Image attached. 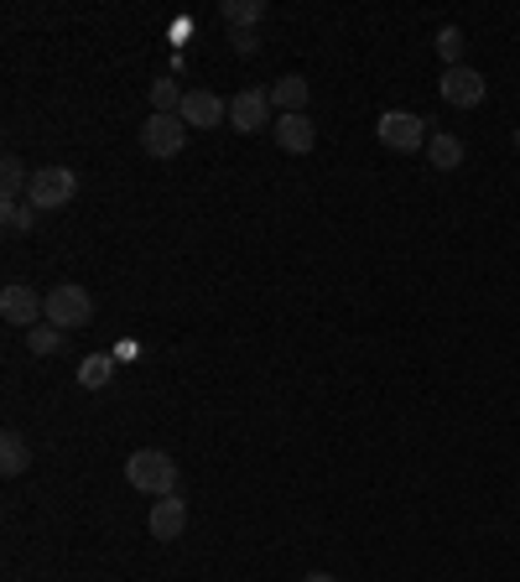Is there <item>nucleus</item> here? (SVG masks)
I'll use <instances>...</instances> for the list:
<instances>
[{
    "label": "nucleus",
    "mask_w": 520,
    "mask_h": 582,
    "mask_svg": "<svg viewBox=\"0 0 520 582\" xmlns=\"http://www.w3.org/2000/svg\"><path fill=\"white\" fill-rule=\"evenodd\" d=\"M125 483H131L136 494L167 500V494H178V463L167 458L161 447H140V453L125 458Z\"/></svg>",
    "instance_id": "f257e3e1"
},
{
    "label": "nucleus",
    "mask_w": 520,
    "mask_h": 582,
    "mask_svg": "<svg viewBox=\"0 0 520 582\" xmlns=\"http://www.w3.org/2000/svg\"><path fill=\"white\" fill-rule=\"evenodd\" d=\"M79 193V178H74V167H37L32 172V187H26V198H32V214L37 208H68Z\"/></svg>",
    "instance_id": "f03ea898"
},
{
    "label": "nucleus",
    "mask_w": 520,
    "mask_h": 582,
    "mask_svg": "<svg viewBox=\"0 0 520 582\" xmlns=\"http://www.w3.org/2000/svg\"><path fill=\"white\" fill-rule=\"evenodd\" d=\"M89 318H94V297H89L79 282H63V286H53V292H47V322H58L63 333L83 328Z\"/></svg>",
    "instance_id": "7ed1b4c3"
},
{
    "label": "nucleus",
    "mask_w": 520,
    "mask_h": 582,
    "mask_svg": "<svg viewBox=\"0 0 520 582\" xmlns=\"http://www.w3.org/2000/svg\"><path fill=\"white\" fill-rule=\"evenodd\" d=\"M182 146H188V125H182V115H151V121L140 125V151L146 157H178Z\"/></svg>",
    "instance_id": "20e7f679"
},
{
    "label": "nucleus",
    "mask_w": 520,
    "mask_h": 582,
    "mask_svg": "<svg viewBox=\"0 0 520 582\" xmlns=\"http://www.w3.org/2000/svg\"><path fill=\"white\" fill-rule=\"evenodd\" d=\"M375 136H381V146H391V151H417V146H427V121H421V115H406V110H385L381 121H375Z\"/></svg>",
    "instance_id": "39448f33"
},
{
    "label": "nucleus",
    "mask_w": 520,
    "mask_h": 582,
    "mask_svg": "<svg viewBox=\"0 0 520 582\" xmlns=\"http://www.w3.org/2000/svg\"><path fill=\"white\" fill-rule=\"evenodd\" d=\"M442 100L453 104V110H474V104H484V94H489V83H484L479 68H468V62H459V68H442Z\"/></svg>",
    "instance_id": "423d86ee"
},
{
    "label": "nucleus",
    "mask_w": 520,
    "mask_h": 582,
    "mask_svg": "<svg viewBox=\"0 0 520 582\" xmlns=\"http://www.w3.org/2000/svg\"><path fill=\"white\" fill-rule=\"evenodd\" d=\"M0 318L11 322V328H37V322L47 318V297H37L32 286L11 282L0 292Z\"/></svg>",
    "instance_id": "0eeeda50"
},
{
    "label": "nucleus",
    "mask_w": 520,
    "mask_h": 582,
    "mask_svg": "<svg viewBox=\"0 0 520 582\" xmlns=\"http://www.w3.org/2000/svg\"><path fill=\"white\" fill-rule=\"evenodd\" d=\"M229 125L240 130V136H256L271 125V94L265 89H240L235 100H229Z\"/></svg>",
    "instance_id": "6e6552de"
},
{
    "label": "nucleus",
    "mask_w": 520,
    "mask_h": 582,
    "mask_svg": "<svg viewBox=\"0 0 520 582\" xmlns=\"http://www.w3.org/2000/svg\"><path fill=\"white\" fill-rule=\"evenodd\" d=\"M182 125H199V130H214V125L229 121V104L219 100V94H208V89H188L182 94Z\"/></svg>",
    "instance_id": "1a4fd4ad"
},
{
    "label": "nucleus",
    "mask_w": 520,
    "mask_h": 582,
    "mask_svg": "<svg viewBox=\"0 0 520 582\" xmlns=\"http://www.w3.org/2000/svg\"><path fill=\"white\" fill-rule=\"evenodd\" d=\"M271 130H276V146L292 151V157H307V151L318 146V125L307 121V115H281Z\"/></svg>",
    "instance_id": "9d476101"
},
{
    "label": "nucleus",
    "mask_w": 520,
    "mask_h": 582,
    "mask_svg": "<svg viewBox=\"0 0 520 582\" xmlns=\"http://www.w3.org/2000/svg\"><path fill=\"white\" fill-rule=\"evenodd\" d=\"M271 110H281V115H307V100H313V83L302 79V73H286V79H276L271 89Z\"/></svg>",
    "instance_id": "9b49d317"
},
{
    "label": "nucleus",
    "mask_w": 520,
    "mask_h": 582,
    "mask_svg": "<svg viewBox=\"0 0 520 582\" xmlns=\"http://www.w3.org/2000/svg\"><path fill=\"white\" fill-rule=\"evenodd\" d=\"M151 536H157V541H178L182 530H188V504L178 500V494H167V500H157L151 504Z\"/></svg>",
    "instance_id": "f8f14e48"
},
{
    "label": "nucleus",
    "mask_w": 520,
    "mask_h": 582,
    "mask_svg": "<svg viewBox=\"0 0 520 582\" xmlns=\"http://www.w3.org/2000/svg\"><path fill=\"white\" fill-rule=\"evenodd\" d=\"M427 161H432L438 172H459L463 167V141L453 136V130H432V136H427Z\"/></svg>",
    "instance_id": "ddd939ff"
},
{
    "label": "nucleus",
    "mask_w": 520,
    "mask_h": 582,
    "mask_svg": "<svg viewBox=\"0 0 520 582\" xmlns=\"http://www.w3.org/2000/svg\"><path fill=\"white\" fill-rule=\"evenodd\" d=\"M26 468H32L26 437H21V432H5V437H0V473H5V479H21Z\"/></svg>",
    "instance_id": "4468645a"
},
{
    "label": "nucleus",
    "mask_w": 520,
    "mask_h": 582,
    "mask_svg": "<svg viewBox=\"0 0 520 582\" xmlns=\"http://www.w3.org/2000/svg\"><path fill=\"white\" fill-rule=\"evenodd\" d=\"M219 16L229 21V32H256L265 21V0H224Z\"/></svg>",
    "instance_id": "2eb2a0df"
},
{
    "label": "nucleus",
    "mask_w": 520,
    "mask_h": 582,
    "mask_svg": "<svg viewBox=\"0 0 520 582\" xmlns=\"http://www.w3.org/2000/svg\"><path fill=\"white\" fill-rule=\"evenodd\" d=\"M26 187H32L26 161H21V157H0V203H16Z\"/></svg>",
    "instance_id": "dca6fc26"
},
{
    "label": "nucleus",
    "mask_w": 520,
    "mask_h": 582,
    "mask_svg": "<svg viewBox=\"0 0 520 582\" xmlns=\"http://www.w3.org/2000/svg\"><path fill=\"white\" fill-rule=\"evenodd\" d=\"M115 380V354H89L79 364V385L83 390H104V385Z\"/></svg>",
    "instance_id": "f3484780"
},
{
    "label": "nucleus",
    "mask_w": 520,
    "mask_h": 582,
    "mask_svg": "<svg viewBox=\"0 0 520 582\" xmlns=\"http://www.w3.org/2000/svg\"><path fill=\"white\" fill-rule=\"evenodd\" d=\"M26 349H32L37 360H53V354L63 349V328H58V322H47V318H42L37 328H26Z\"/></svg>",
    "instance_id": "a211bd4d"
},
{
    "label": "nucleus",
    "mask_w": 520,
    "mask_h": 582,
    "mask_svg": "<svg viewBox=\"0 0 520 582\" xmlns=\"http://www.w3.org/2000/svg\"><path fill=\"white\" fill-rule=\"evenodd\" d=\"M182 94H188V89H178L172 79H157V83H151V115H178Z\"/></svg>",
    "instance_id": "6ab92c4d"
},
{
    "label": "nucleus",
    "mask_w": 520,
    "mask_h": 582,
    "mask_svg": "<svg viewBox=\"0 0 520 582\" xmlns=\"http://www.w3.org/2000/svg\"><path fill=\"white\" fill-rule=\"evenodd\" d=\"M432 47H438L442 68H459V58H463V32H459V26H442L438 37H432Z\"/></svg>",
    "instance_id": "aec40b11"
},
{
    "label": "nucleus",
    "mask_w": 520,
    "mask_h": 582,
    "mask_svg": "<svg viewBox=\"0 0 520 582\" xmlns=\"http://www.w3.org/2000/svg\"><path fill=\"white\" fill-rule=\"evenodd\" d=\"M0 219H5L11 235H26V229H32V214H26L21 203H0Z\"/></svg>",
    "instance_id": "412c9836"
},
{
    "label": "nucleus",
    "mask_w": 520,
    "mask_h": 582,
    "mask_svg": "<svg viewBox=\"0 0 520 582\" xmlns=\"http://www.w3.org/2000/svg\"><path fill=\"white\" fill-rule=\"evenodd\" d=\"M229 47L250 58V53H260V37H256V32H229Z\"/></svg>",
    "instance_id": "4be33fe9"
},
{
    "label": "nucleus",
    "mask_w": 520,
    "mask_h": 582,
    "mask_svg": "<svg viewBox=\"0 0 520 582\" xmlns=\"http://www.w3.org/2000/svg\"><path fill=\"white\" fill-rule=\"evenodd\" d=\"M302 582H339V578H334V572H307Z\"/></svg>",
    "instance_id": "5701e85b"
},
{
    "label": "nucleus",
    "mask_w": 520,
    "mask_h": 582,
    "mask_svg": "<svg viewBox=\"0 0 520 582\" xmlns=\"http://www.w3.org/2000/svg\"><path fill=\"white\" fill-rule=\"evenodd\" d=\"M516 146H520V130H516Z\"/></svg>",
    "instance_id": "b1692460"
}]
</instances>
